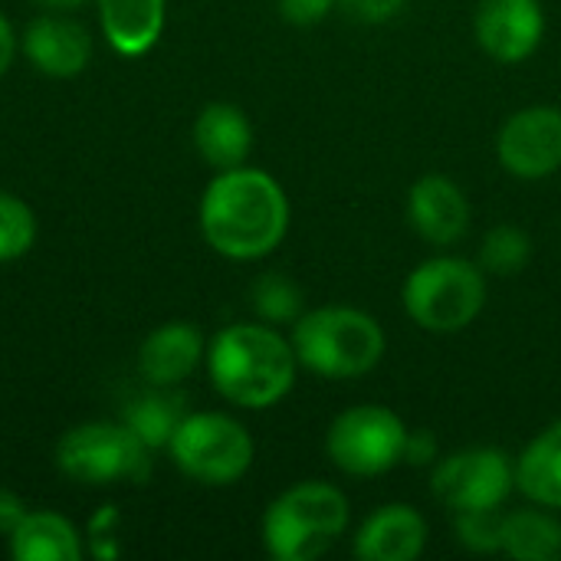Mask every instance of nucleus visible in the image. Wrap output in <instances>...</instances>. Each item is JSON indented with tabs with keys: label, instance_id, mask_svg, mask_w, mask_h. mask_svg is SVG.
<instances>
[{
	"label": "nucleus",
	"instance_id": "f257e3e1",
	"mask_svg": "<svg viewBox=\"0 0 561 561\" xmlns=\"http://www.w3.org/2000/svg\"><path fill=\"white\" fill-rule=\"evenodd\" d=\"M201 233L207 247L233 263L270 256L289 233V197L260 168L217 171L201 197Z\"/></svg>",
	"mask_w": 561,
	"mask_h": 561
},
{
	"label": "nucleus",
	"instance_id": "f03ea898",
	"mask_svg": "<svg viewBox=\"0 0 561 561\" xmlns=\"http://www.w3.org/2000/svg\"><path fill=\"white\" fill-rule=\"evenodd\" d=\"M207 375L214 391L243 408H276L296 385V352L286 335L270 322H233L207 345Z\"/></svg>",
	"mask_w": 561,
	"mask_h": 561
},
{
	"label": "nucleus",
	"instance_id": "7ed1b4c3",
	"mask_svg": "<svg viewBox=\"0 0 561 561\" xmlns=\"http://www.w3.org/2000/svg\"><path fill=\"white\" fill-rule=\"evenodd\" d=\"M299 368L325 381H355L371 375L388 352V335L375 316L355 306H319L289 325Z\"/></svg>",
	"mask_w": 561,
	"mask_h": 561
},
{
	"label": "nucleus",
	"instance_id": "20e7f679",
	"mask_svg": "<svg viewBox=\"0 0 561 561\" xmlns=\"http://www.w3.org/2000/svg\"><path fill=\"white\" fill-rule=\"evenodd\" d=\"M348 496L325 480H302L283 490L263 513L260 536L276 561H316L348 533Z\"/></svg>",
	"mask_w": 561,
	"mask_h": 561
},
{
	"label": "nucleus",
	"instance_id": "39448f33",
	"mask_svg": "<svg viewBox=\"0 0 561 561\" xmlns=\"http://www.w3.org/2000/svg\"><path fill=\"white\" fill-rule=\"evenodd\" d=\"M486 273L467 256H431L417 263L404 286L401 306L408 319L434 335H457L470 329L486 309Z\"/></svg>",
	"mask_w": 561,
	"mask_h": 561
},
{
	"label": "nucleus",
	"instance_id": "423d86ee",
	"mask_svg": "<svg viewBox=\"0 0 561 561\" xmlns=\"http://www.w3.org/2000/svg\"><path fill=\"white\" fill-rule=\"evenodd\" d=\"M151 454L125 421H89L59 437L56 467L82 486H141L151 477Z\"/></svg>",
	"mask_w": 561,
	"mask_h": 561
},
{
	"label": "nucleus",
	"instance_id": "0eeeda50",
	"mask_svg": "<svg viewBox=\"0 0 561 561\" xmlns=\"http://www.w3.org/2000/svg\"><path fill=\"white\" fill-rule=\"evenodd\" d=\"M168 457L201 486H233L250 473L256 444L237 417L220 411H194L174 431Z\"/></svg>",
	"mask_w": 561,
	"mask_h": 561
},
{
	"label": "nucleus",
	"instance_id": "6e6552de",
	"mask_svg": "<svg viewBox=\"0 0 561 561\" xmlns=\"http://www.w3.org/2000/svg\"><path fill=\"white\" fill-rule=\"evenodd\" d=\"M408 424L385 404H352L325 431V457L355 480H375L404 463Z\"/></svg>",
	"mask_w": 561,
	"mask_h": 561
},
{
	"label": "nucleus",
	"instance_id": "1a4fd4ad",
	"mask_svg": "<svg viewBox=\"0 0 561 561\" xmlns=\"http://www.w3.org/2000/svg\"><path fill=\"white\" fill-rule=\"evenodd\" d=\"M516 490V463L500 447H467L447 454L431 470V493L450 513L503 510Z\"/></svg>",
	"mask_w": 561,
	"mask_h": 561
},
{
	"label": "nucleus",
	"instance_id": "9d476101",
	"mask_svg": "<svg viewBox=\"0 0 561 561\" xmlns=\"http://www.w3.org/2000/svg\"><path fill=\"white\" fill-rule=\"evenodd\" d=\"M496 161L519 181H546L561 171V108L523 105L496 131Z\"/></svg>",
	"mask_w": 561,
	"mask_h": 561
},
{
	"label": "nucleus",
	"instance_id": "9b49d317",
	"mask_svg": "<svg viewBox=\"0 0 561 561\" xmlns=\"http://www.w3.org/2000/svg\"><path fill=\"white\" fill-rule=\"evenodd\" d=\"M473 39L493 62H526L546 39L542 0H480L473 10Z\"/></svg>",
	"mask_w": 561,
	"mask_h": 561
},
{
	"label": "nucleus",
	"instance_id": "f8f14e48",
	"mask_svg": "<svg viewBox=\"0 0 561 561\" xmlns=\"http://www.w3.org/2000/svg\"><path fill=\"white\" fill-rule=\"evenodd\" d=\"M404 214L411 230L431 247H454L467 237L473 210L463 187L447 174H424L411 184Z\"/></svg>",
	"mask_w": 561,
	"mask_h": 561
},
{
	"label": "nucleus",
	"instance_id": "ddd939ff",
	"mask_svg": "<svg viewBox=\"0 0 561 561\" xmlns=\"http://www.w3.org/2000/svg\"><path fill=\"white\" fill-rule=\"evenodd\" d=\"M424 549L427 519L411 503H385L371 510L352 536V552L362 561H417Z\"/></svg>",
	"mask_w": 561,
	"mask_h": 561
},
{
	"label": "nucleus",
	"instance_id": "4468645a",
	"mask_svg": "<svg viewBox=\"0 0 561 561\" xmlns=\"http://www.w3.org/2000/svg\"><path fill=\"white\" fill-rule=\"evenodd\" d=\"M23 53L36 72L72 79L92 62V33L66 13H43L30 20L23 33Z\"/></svg>",
	"mask_w": 561,
	"mask_h": 561
},
{
	"label": "nucleus",
	"instance_id": "2eb2a0df",
	"mask_svg": "<svg viewBox=\"0 0 561 561\" xmlns=\"http://www.w3.org/2000/svg\"><path fill=\"white\" fill-rule=\"evenodd\" d=\"M207 358L204 332L194 322H164L138 348V371L148 385L178 388Z\"/></svg>",
	"mask_w": 561,
	"mask_h": 561
},
{
	"label": "nucleus",
	"instance_id": "dca6fc26",
	"mask_svg": "<svg viewBox=\"0 0 561 561\" xmlns=\"http://www.w3.org/2000/svg\"><path fill=\"white\" fill-rule=\"evenodd\" d=\"M194 148L214 171L247 164L253 151L250 115L233 102H210L194 118Z\"/></svg>",
	"mask_w": 561,
	"mask_h": 561
},
{
	"label": "nucleus",
	"instance_id": "f3484780",
	"mask_svg": "<svg viewBox=\"0 0 561 561\" xmlns=\"http://www.w3.org/2000/svg\"><path fill=\"white\" fill-rule=\"evenodd\" d=\"M102 36L122 56H145L158 46L168 0H95Z\"/></svg>",
	"mask_w": 561,
	"mask_h": 561
},
{
	"label": "nucleus",
	"instance_id": "a211bd4d",
	"mask_svg": "<svg viewBox=\"0 0 561 561\" xmlns=\"http://www.w3.org/2000/svg\"><path fill=\"white\" fill-rule=\"evenodd\" d=\"M16 561H79L82 533L53 510H26L20 526L7 536Z\"/></svg>",
	"mask_w": 561,
	"mask_h": 561
},
{
	"label": "nucleus",
	"instance_id": "6ab92c4d",
	"mask_svg": "<svg viewBox=\"0 0 561 561\" xmlns=\"http://www.w3.org/2000/svg\"><path fill=\"white\" fill-rule=\"evenodd\" d=\"M513 463L516 490L529 503L561 513V417L542 427Z\"/></svg>",
	"mask_w": 561,
	"mask_h": 561
},
{
	"label": "nucleus",
	"instance_id": "aec40b11",
	"mask_svg": "<svg viewBox=\"0 0 561 561\" xmlns=\"http://www.w3.org/2000/svg\"><path fill=\"white\" fill-rule=\"evenodd\" d=\"M503 556L516 561H561V519L556 510L533 503L503 513Z\"/></svg>",
	"mask_w": 561,
	"mask_h": 561
},
{
	"label": "nucleus",
	"instance_id": "412c9836",
	"mask_svg": "<svg viewBox=\"0 0 561 561\" xmlns=\"http://www.w3.org/2000/svg\"><path fill=\"white\" fill-rule=\"evenodd\" d=\"M187 401L178 388H158L151 385V391L145 394H135L125 411H122V421L151 447V450H168L174 431L181 427V421L187 417Z\"/></svg>",
	"mask_w": 561,
	"mask_h": 561
},
{
	"label": "nucleus",
	"instance_id": "4be33fe9",
	"mask_svg": "<svg viewBox=\"0 0 561 561\" xmlns=\"http://www.w3.org/2000/svg\"><path fill=\"white\" fill-rule=\"evenodd\" d=\"M477 263L486 276L510 279L533 263V237L516 224H496L483 233Z\"/></svg>",
	"mask_w": 561,
	"mask_h": 561
},
{
	"label": "nucleus",
	"instance_id": "5701e85b",
	"mask_svg": "<svg viewBox=\"0 0 561 561\" xmlns=\"http://www.w3.org/2000/svg\"><path fill=\"white\" fill-rule=\"evenodd\" d=\"M253 312L270 325H293L302 309V289L286 273H263L250 289Z\"/></svg>",
	"mask_w": 561,
	"mask_h": 561
},
{
	"label": "nucleus",
	"instance_id": "b1692460",
	"mask_svg": "<svg viewBox=\"0 0 561 561\" xmlns=\"http://www.w3.org/2000/svg\"><path fill=\"white\" fill-rule=\"evenodd\" d=\"M36 240V217L26 201L0 191V263H13L30 253Z\"/></svg>",
	"mask_w": 561,
	"mask_h": 561
},
{
	"label": "nucleus",
	"instance_id": "393cba45",
	"mask_svg": "<svg viewBox=\"0 0 561 561\" xmlns=\"http://www.w3.org/2000/svg\"><path fill=\"white\" fill-rule=\"evenodd\" d=\"M454 542L470 556H503V510L454 513Z\"/></svg>",
	"mask_w": 561,
	"mask_h": 561
},
{
	"label": "nucleus",
	"instance_id": "a878e982",
	"mask_svg": "<svg viewBox=\"0 0 561 561\" xmlns=\"http://www.w3.org/2000/svg\"><path fill=\"white\" fill-rule=\"evenodd\" d=\"M335 3L358 23H388L408 7V0H335Z\"/></svg>",
	"mask_w": 561,
	"mask_h": 561
},
{
	"label": "nucleus",
	"instance_id": "bb28decb",
	"mask_svg": "<svg viewBox=\"0 0 561 561\" xmlns=\"http://www.w3.org/2000/svg\"><path fill=\"white\" fill-rule=\"evenodd\" d=\"M115 526H118V513L112 506H105L92 526H89V542H92V556L95 559H115L118 556V542H115Z\"/></svg>",
	"mask_w": 561,
	"mask_h": 561
},
{
	"label": "nucleus",
	"instance_id": "cd10ccee",
	"mask_svg": "<svg viewBox=\"0 0 561 561\" xmlns=\"http://www.w3.org/2000/svg\"><path fill=\"white\" fill-rule=\"evenodd\" d=\"M332 7L339 3L335 0H279V13L293 26H316L332 13Z\"/></svg>",
	"mask_w": 561,
	"mask_h": 561
},
{
	"label": "nucleus",
	"instance_id": "c85d7f7f",
	"mask_svg": "<svg viewBox=\"0 0 561 561\" xmlns=\"http://www.w3.org/2000/svg\"><path fill=\"white\" fill-rule=\"evenodd\" d=\"M440 460L437 454V440L431 431H408V444H404V463L408 467H434Z\"/></svg>",
	"mask_w": 561,
	"mask_h": 561
},
{
	"label": "nucleus",
	"instance_id": "c756f323",
	"mask_svg": "<svg viewBox=\"0 0 561 561\" xmlns=\"http://www.w3.org/2000/svg\"><path fill=\"white\" fill-rule=\"evenodd\" d=\"M23 516H26L23 500L16 493H10V490H0V536H10L20 526Z\"/></svg>",
	"mask_w": 561,
	"mask_h": 561
},
{
	"label": "nucleus",
	"instance_id": "7c9ffc66",
	"mask_svg": "<svg viewBox=\"0 0 561 561\" xmlns=\"http://www.w3.org/2000/svg\"><path fill=\"white\" fill-rule=\"evenodd\" d=\"M13 56H16V33H13L10 20H7V16H0V76L10 69Z\"/></svg>",
	"mask_w": 561,
	"mask_h": 561
},
{
	"label": "nucleus",
	"instance_id": "2f4dec72",
	"mask_svg": "<svg viewBox=\"0 0 561 561\" xmlns=\"http://www.w3.org/2000/svg\"><path fill=\"white\" fill-rule=\"evenodd\" d=\"M36 7H43L46 13H69V10H79L85 0H33Z\"/></svg>",
	"mask_w": 561,
	"mask_h": 561
}]
</instances>
